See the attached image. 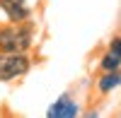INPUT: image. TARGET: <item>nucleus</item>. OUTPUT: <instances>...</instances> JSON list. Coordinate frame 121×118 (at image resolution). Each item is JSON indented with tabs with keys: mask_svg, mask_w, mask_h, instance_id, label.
I'll return each instance as SVG.
<instances>
[{
	"mask_svg": "<svg viewBox=\"0 0 121 118\" xmlns=\"http://www.w3.org/2000/svg\"><path fill=\"white\" fill-rule=\"evenodd\" d=\"M0 53H17V24H0Z\"/></svg>",
	"mask_w": 121,
	"mask_h": 118,
	"instance_id": "obj_5",
	"label": "nucleus"
},
{
	"mask_svg": "<svg viewBox=\"0 0 121 118\" xmlns=\"http://www.w3.org/2000/svg\"><path fill=\"white\" fill-rule=\"evenodd\" d=\"M0 10L5 12L7 22H24V19H32V7L27 5V0H0Z\"/></svg>",
	"mask_w": 121,
	"mask_h": 118,
	"instance_id": "obj_2",
	"label": "nucleus"
},
{
	"mask_svg": "<svg viewBox=\"0 0 121 118\" xmlns=\"http://www.w3.org/2000/svg\"><path fill=\"white\" fill-rule=\"evenodd\" d=\"M109 51L121 58V34H114L112 39H109Z\"/></svg>",
	"mask_w": 121,
	"mask_h": 118,
	"instance_id": "obj_8",
	"label": "nucleus"
},
{
	"mask_svg": "<svg viewBox=\"0 0 121 118\" xmlns=\"http://www.w3.org/2000/svg\"><path fill=\"white\" fill-rule=\"evenodd\" d=\"M85 116H87V118H97L99 111H97V109H90V111H85Z\"/></svg>",
	"mask_w": 121,
	"mask_h": 118,
	"instance_id": "obj_9",
	"label": "nucleus"
},
{
	"mask_svg": "<svg viewBox=\"0 0 121 118\" xmlns=\"http://www.w3.org/2000/svg\"><path fill=\"white\" fill-rule=\"evenodd\" d=\"M17 24V51L19 53H29L34 48V36H36V27L32 19L24 22H15Z\"/></svg>",
	"mask_w": 121,
	"mask_h": 118,
	"instance_id": "obj_3",
	"label": "nucleus"
},
{
	"mask_svg": "<svg viewBox=\"0 0 121 118\" xmlns=\"http://www.w3.org/2000/svg\"><path fill=\"white\" fill-rule=\"evenodd\" d=\"M34 58L29 53H0V82H15L29 75Z\"/></svg>",
	"mask_w": 121,
	"mask_h": 118,
	"instance_id": "obj_1",
	"label": "nucleus"
},
{
	"mask_svg": "<svg viewBox=\"0 0 121 118\" xmlns=\"http://www.w3.org/2000/svg\"><path fill=\"white\" fill-rule=\"evenodd\" d=\"M119 67H121V58L114 55L112 51H107L102 58H99V70H102V72H107V70H119Z\"/></svg>",
	"mask_w": 121,
	"mask_h": 118,
	"instance_id": "obj_7",
	"label": "nucleus"
},
{
	"mask_svg": "<svg viewBox=\"0 0 121 118\" xmlns=\"http://www.w3.org/2000/svg\"><path fill=\"white\" fill-rule=\"evenodd\" d=\"M70 96H73L70 92H63V94H60V96H58V99H56V101H53L51 106H48L46 116H48V118H63V111H65V104H68V99H70Z\"/></svg>",
	"mask_w": 121,
	"mask_h": 118,
	"instance_id": "obj_6",
	"label": "nucleus"
},
{
	"mask_svg": "<svg viewBox=\"0 0 121 118\" xmlns=\"http://www.w3.org/2000/svg\"><path fill=\"white\" fill-rule=\"evenodd\" d=\"M95 87H97V94H99V96L112 94L116 87H121V67H119V70H107V72H102V75L95 80Z\"/></svg>",
	"mask_w": 121,
	"mask_h": 118,
	"instance_id": "obj_4",
	"label": "nucleus"
}]
</instances>
